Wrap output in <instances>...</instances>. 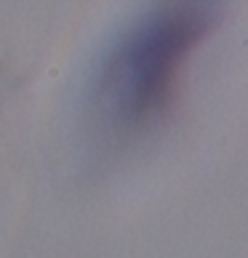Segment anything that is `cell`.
Instances as JSON below:
<instances>
[{
    "label": "cell",
    "mask_w": 248,
    "mask_h": 258,
    "mask_svg": "<svg viewBox=\"0 0 248 258\" xmlns=\"http://www.w3.org/2000/svg\"><path fill=\"white\" fill-rule=\"evenodd\" d=\"M211 22L214 8L206 3L160 6L118 43L91 99L93 117L110 139H126L158 117L184 56Z\"/></svg>",
    "instance_id": "1"
}]
</instances>
